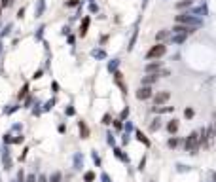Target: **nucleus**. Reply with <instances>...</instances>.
Returning <instances> with one entry per match:
<instances>
[{
    "instance_id": "f257e3e1",
    "label": "nucleus",
    "mask_w": 216,
    "mask_h": 182,
    "mask_svg": "<svg viewBox=\"0 0 216 182\" xmlns=\"http://www.w3.org/2000/svg\"><path fill=\"white\" fill-rule=\"evenodd\" d=\"M167 51V47H165L163 44H157V46H154L152 50L148 51V59H155V57H161V55Z\"/></svg>"
},
{
    "instance_id": "f03ea898",
    "label": "nucleus",
    "mask_w": 216,
    "mask_h": 182,
    "mask_svg": "<svg viewBox=\"0 0 216 182\" xmlns=\"http://www.w3.org/2000/svg\"><path fill=\"white\" fill-rule=\"evenodd\" d=\"M136 97H139V99H150V97H152V91H150V87H140L139 91H136Z\"/></svg>"
},
{
    "instance_id": "7ed1b4c3",
    "label": "nucleus",
    "mask_w": 216,
    "mask_h": 182,
    "mask_svg": "<svg viewBox=\"0 0 216 182\" xmlns=\"http://www.w3.org/2000/svg\"><path fill=\"white\" fill-rule=\"evenodd\" d=\"M154 101H155L157 106H159V104H163V102H167V101H169V93H167V91H163V93H157Z\"/></svg>"
},
{
    "instance_id": "20e7f679",
    "label": "nucleus",
    "mask_w": 216,
    "mask_h": 182,
    "mask_svg": "<svg viewBox=\"0 0 216 182\" xmlns=\"http://www.w3.org/2000/svg\"><path fill=\"white\" fill-rule=\"evenodd\" d=\"M159 63H152V65H148L146 67V72H155V70H159Z\"/></svg>"
},
{
    "instance_id": "39448f33",
    "label": "nucleus",
    "mask_w": 216,
    "mask_h": 182,
    "mask_svg": "<svg viewBox=\"0 0 216 182\" xmlns=\"http://www.w3.org/2000/svg\"><path fill=\"white\" fill-rule=\"evenodd\" d=\"M176 129H178V123H176V122H171V123H169V131L172 133V131H176Z\"/></svg>"
},
{
    "instance_id": "423d86ee",
    "label": "nucleus",
    "mask_w": 216,
    "mask_h": 182,
    "mask_svg": "<svg viewBox=\"0 0 216 182\" xmlns=\"http://www.w3.org/2000/svg\"><path fill=\"white\" fill-rule=\"evenodd\" d=\"M163 38H167V31H161L159 34H157V40H163Z\"/></svg>"
},
{
    "instance_id": "0eeeda50",
    "label": "nucleus",
    "mask_w": 216,
    "mask_h": 182,
    "mask_svg": "<svg viewBox=\"0 0 216 182\" xmlns=\"http://www.w3.org/2000/svg\"><path fill=\"white\" fill-rule=\"evenodd\" d=\"M87 25H89V19H85V21H83V27H82V34H85V29H87Z\"/></svg>"
},
{
    "instance_id": "6e6552de",
    "label": "nucleus",
    "mask_w": 216,
    "mask_h": 182,
    "mask_svg": "<svg viewBox=\"0 0 216 182\" xmlns=\"http://www.w3.org/2000/svg\"><path fill=\"white\" fill-rule=\"evenodd\" d=\"M2 4H4V6H8V4H10V0H2Z\"/></svg>"
},
{
    "instance_id": "1a4fd4ad",
    "label": "nucleus",
    "mask_w": 216,
    "mask_h": 182,
    "mask_svg": "<svg viewBox=\"0 0 216 182\" xmlns=\"http://www.w3.org/2000/svg\"><path fill=\"white\" fill-rule=\"evenodd\" d=\"M184 2H188V4H190V2H191V0H184Z\"/></svg>"
},
{
    "instance_id": "9d476101",
    "label": "nucleus",
    "mask_w": 216,
    "mask_h": 182,
    "mask_svg": "<svg viewBox=\"0 0 216 182\" xmlns=\"http://www.w3.org/2000/svg\"><path fill=\"white\" fill-rule=\"evenodd\" d=\"M0 11H2V10H0Z\"/></svg>"
}]
</instances>
